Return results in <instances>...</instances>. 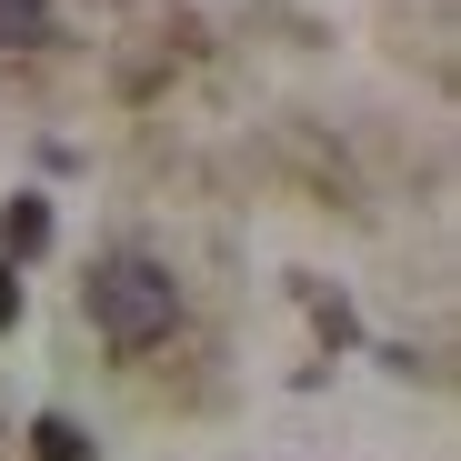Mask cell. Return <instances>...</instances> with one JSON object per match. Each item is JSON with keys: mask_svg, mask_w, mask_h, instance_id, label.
Listing matches in <instances>:
<instances>
[{"mask_svg": "<svg viewBox=\"0 0 461 461\" xmlns=\"http://www.w3.org/2000/svg\"><path fill=\"white\" fill-rule=\"evenodd\" d=\"M81 301H91V331H101L111 351H150V341H171V321H181V281L150 261V251H111V261H91Z\"/></svg>", "mask_w": 461, "mask_h": 461, "instance_id": "1", "label": "cell"}, {"mask_svg": "<svg viewBox=\"0 0 461 461\" xmlns=\"http://www.w3.org/2000/svg\"><path fill=\"white\" fill-rule=\"evenodd\" d=\"M50 50V0H0V60Z\"/></svg>", "mask_w": 461, "mask_h": 461, "instance_id": "2", "label": "cell"}, {"mask_svg": "<svg viewBox=\"0 0 461 461\" xmlns=\"http://www.w3.org/2000/svg\"><path fill=\"white\" fill-rule=\"evenodd\" d=\"M31 441H41V461H81V431H70V421H41Z\"/></svg>", "mask_w": 461, "mask_h": 461, "instance_id": "4", "label": "cell"}, {"mask_svg": "<svg viewBox=\"0 0 461 461\" xmlns=\"http://www.w3.org/2000/svg\"><path fill=\"white\" fill-rule=\"evenodd\" d=\"M50 241V201H11V211H0V261H31Z\"/></svg>", "mask_w": 461, "mask_h": 461, "instance_id": "3", "label": "cell"}, {"mask_svg": "<svg viewBox=\"0 0 461 461\" xmlns=\"http://www.w3.org/2000/svg\"><path fill=\"white\" fill-rule=\"evenodd\" d=\"M21 321V281H11V261H0V331Z\"/></svg>", "mask_w": 461, "mask_h": 461, "instance_id": "5", "label": "cell"}]
</instances>
